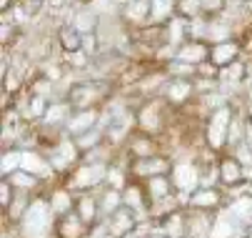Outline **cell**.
I'll list each match as a JSON object with an SVG mask.
<instances>
[{
	"label": "cell",
	"mask_w": 252,
	"mask_h": 238,
	"mask_svg": "<svg viewBox=\"0 0 252 238\" xmlns=\"http://www.w3.org/2000/svg\"><path fill=\"white\" fill-rule=\"evenodd\" d=\"M55 221H58V216L50 208V200L38 198L25 211V216L20 221V233H23V238H50V236H55Z\"/></svg>",
	"instance_id": "6da1fadb"
},
{
	"label": "cell",
	"mask_w": 252,
	"mask_h": 238,
	"mask_svg": "<svg viewBox=\"0 0 252 238\" xmlns=\"http://www.w3.org/2000/svg\"><path fill=\"white\" fill-rule=\"evenodd\" d=\"M232 120H235L232 106L222 103V106L215 108L207 118V125H205V146L218 151V153L225 146H230V125H232Z\"/></svg>",
	"instance_id": "7a4b0ae2"
},
{
	"label": "cell",
	"mask_w": 252,
	"mask_h": 238,
	"mask_svg": "<svg viewBox=\"0 0 252 238\" xmlns=\"http://www.w3.org/2000/svg\"><path fill=\"white\" fill-rule=\"evenodd\" d=\"M65 183L70 191H88L97 183H102L107 178V165L105 163H78L70 173H65Z\"/></svg>",
	"instance_id": "3957f363"
},
{
	"label": "cell",
	"mask_w": 252,
	"mask_h": 238,
	"mask_svg": "<svg viewBox=\"0 0 252 238\" xmlns=\"http://www.w3.org/2000/svg\"><path fill=\"white\" fill-rule=\"evenodd\" d=\"M170 108V100H153V103H145L137 111V130L150 133V135H160L167 128L165 113Z\"/></svg>",
	"instance_id": "277c9868"
},
{
	"label": "cell",
	"mask_w": 252,
	"mask_h": 238,
	"mask_svg": "<svg viewBox=\"0 0 252 238\" xmlns=\"http://www.w3.org/2000/svg\"><path fill=\"white\" fill-rule=\"evenodd\" d=\"M48 160H50V165H53V173L65 176V173H70V171H73V168L83 160V153H80V148H78L75 141L63 138L55 148L48 151Z\"/></svg>",
	"instance_id": "5b68a950"
},
{
	"label": "cell",
	"mask_w": 252,
	"mask_h": 238,
	"mask_svg": "<svg viewBox=\"0 0 252 238\" xmlns=\"http://www.w3.org/2000/svg\"><path fill=\"white\" fill-rule=\"evenodd\" d=\"M170 171H172V160H167L162 153H155V156H148V158H135L130 163V178H135V181L167 176Z\"/></svg>",
	"instance_id": "8992f818"
},
{
	"label": "cell",
	"mask_w": 252,
	"mask_h": 238,
	"mask_svg": "<svg viewBox=\"0 0 252 238\" xmlns=\"http://www.w3.org/2000/svg\"><path fill=\"white\" fill-rule=\"evenodd\" d=\"M105 88L100 85V83H90V80H85V83H75L73 88H70V93H67V103L73 106L75 111H88V108H95L100 100L105 98Z\"/></svg>",
	"instance_id": "52a82bcc"
},
{
	"label": "cell",
	"mask_w": 252,
	"mask_h": 238,
	"mask_svg": "<svg viewBox=\"0 0 252 238\" xmlns=\"http://www.w3.org/2000/svg\"><path fill=\"white\" fill-rule=\"evenodd\" d=\"M170 178L175 183V191H195L197 181L202 178V171H200V163L197 160H177L172 163V171H170Z\"/></svg>",
	"instance_id": "ba28073f"
},
{
	"label": "cell",
	"mask_w": 252,
	"mask_h": 238,
	"mask_svg": "<svg viewBox=\"0 0 252 238\" xmlns=\"http://www.w3.org/2000/svg\"><path fill=\"white\" fill-rule=\"evenodd\" d=\"M90 228L80 213L73 208V211H67L63 216H58L55 221V238H90Z\"/></svg>",
	"instance_id": "9c48e42d"
},
{
	"label": "cell",
	"mask_w": 252,
	"mask_h": 238,
	"mask_svg": "<svg viewBox=\"0 0 252 238\" xmlns=\"http://www.w3.org/2000/svg\"><path fill=\"white\" fill-rule=\"evenodd\" d=\"M218 173H220L218 181H220L222 186H227V188H237V186L247 183V181H245V165H242L235 156H222V158H220Z\"/></svg>",
	"instance_id": "30bf717a"
},
{
	"label": "cell",
	"mask_w": 252,
	"mask_h": 238,
	"mask_svg": "<svg viewBox=\"0 0 252 238\" xmlns=\"http://www.w3.org/2000/svg\"><path fill=\"white\" fill-rule=\"evenodd\" d=\"M188 206L195 211H218L222 206V193L212 186H200L190 193Z\"/></svg>",
	"instance_id": "8fae6325"
},
{
	"label": "cell",
	"mask_w": 252,
	"mask_h": 238,
	"mask_svg": "<svg viewBox=\"0 0 252 238\" xmlns=\"http://www.w3.org/2000/svg\"><path fill=\"white\" fill-rule=\"evenodd\" d=\"M97 120H100V111L97 108H88V111H75L73 118L67 120L65 130L67 133H73V138L75 135H83L93 128H97Z\"/></svg>",
	"instance_id": "7c38bea8"
},
{
	"label": "cell",
	"mask_w": 252,
	"mask_h": 238,
	"mask_svg": "<svg viewBox=\"0 0 252 238\" xmlns=\"http://www.w3.org/2000/svg\"><path fill=\"white\" fill-rule=\"evenodd\" d=\"M210 48H212V45H207V43H202V40H188L183 48L177 50L175 60L190 63V65H200V63L210 60Z\"/></svg>",
	"instance_id": "4fadbf2b"
},
{
	"label": "cell",
	"mask_w": 252,
	"mask_h": 238,
	"mask_svg": "<svg viewBox=\"0 0 252 238\" xmlns=\"http://www.w3.org/2000/svg\"><path fill=\"white\" fill-rule=\"evenodd\" d=\"M75 211L80 213V218L88 223V226H95V223H100L97 218L102 216L100 213V200L93 196V193H80L78 198H75Z\"/></svg>",
	"instance_id": "5bb4252c"
},
{
	"label": "cell",
	"mask_w": 252,
	"mask_h": 238,
	"mask_svg": "<svg viewBox=\"0 0 252 238\" xmlns=\"http://www.w3.org/2000/svg\"><path fill=\"white\" fill-rule=\"evenodd\" d=\"M210 211H197L192 218L185 216V238H210L212 221L207 218Z\"/></svg>",
	"instance_id": "9a60e30c"
},
{
	"label": "cell",
	"mask_w": 252,
	"mask_h": 238,
	"mask_svg": "<svg viewBox=\"0 0 252 238\" xmlns=\"http://www.w3.org/2000/svg\"><path fill=\"white\" fill-rule=\"evenodd\" d=\"M237 43H232V40H222V43H215L212 48H210V63H215L218 68H225V65H230V63H235V58H237Z\"/></svg>",
	"instance_id": "2e32d148"
},
{
	"label": "cell",
	"mask_w": 252,
	"mask_h": 238,
	"mask_svg": "<svg viewBox=\"0 0 252 238\" xmlns=\"http://www.w3.org/2000/svg\"><path fill=\"white\" fill-rule=\"evenodd\" d=\"M150 13H153V3L150 0H130V3L125 5V18L130 23H150Z\"/></svg>",
	"instance_id": "e0dca14e"
},
{
	"label": "cell",
	"mask_w": 252,
	"mask_h": 238,
	"mask_svg": "<svg viewBox=\"0 0 252 238\" xmlns=\"http://www.w3.org/2000/svg\"><path fill=\"white\" fill-rule=\"evenodd\" d=\"M58 40H60V48L65 53H73V50H83V33L75 28V25H63L58 30Z\"/></svg>",
	"instance_id": "ac0fdd59"
},
{
	"label": "cell",
	"mask_w": 252,
	"mask_h": 238,
	"mask_svg": "<svg viewBox=\"0 0 252 238\" xmlns=\"http://www.w3.org/2000/svg\"><path fill=\"white\" fill-rule=\"evenodd\" d=\"M20 168L23 171H28V173H35V176H45L48 171H50V160L48 158H43L40 153H32V151H25L23 153V163H20Z\"/></svg>",
	"instance_id": "d6986e66"
},
{
	"label": "cell",
	"mask_w": 252,
	"mask_h": 238,
	"mask_svg": "<svg viewBox=\"0 0 252 238\" xmlns=\"http://www.w3.org/2000/svg\"><path fill=\"white\" fill-rule=\"evenodd\" d=\"M73 113H75V108L70 103H53V106H48V113H45L43 123L45 125H67V120L73 118Z\"/></svg>",
	"instance_id": "ffe728a7"
},
{
	"label": "cell",
	"mask_w": 252,
	"mask_h": 238,
	"mask_svg": "<svg viewBox=\"0 0 252 238\" xmlns=\"http://www.w3.org/2000/svg\"><path fill=\"white\" fill-rule=\"evenodd\" d=\"M192 95V83L190 80H172L167 85V100H170V106H185L188 100Z\"/></svg>",
	"instance_id": "44dd1931"
},
{
	"label": "cell",
	"mask_w": 252,
	"mask_h": 238,
	"mask_svg": "<svg viewBox=\"0 0 252 238\" xmlns=\"http://www.w3.org/2000/svg\"><path fill=\"white\" fill-rule=\"evenodd\" d=\"M120 206H123V191H118V188H113V186H107L105 193L100 196V213H102V218L113 216Z\"/></svg>",
	"instance_id": "7402d4cb"
},
{
	"label": "cell",
	"mask_w": 252,
	"mask_h": 238,
	"mask_svg": "<svg viewBox=\"0 0 252 238\" xmlns=\"http://www.w3.org/2000/svg\"><path fill=\"white\" fill-rule=\"evenodd\" d=\"M175 13L183 20H192L202 15V0H175Z\"/></svg>",
	"instance_id": "603a6c76"
},
{
	"label": "cell",
	"mask_w": 252,
	"mask_h": 238,
	"mask_svg": "<svg viewBox=\"0 0 252 238\" xmlns=\"http://www.w3.org/2000/svg\"><path fill=\"white\" fill-rule=\"evenodd\" d=\"M102 141H105V133H102V128H100V125H97V128H93V130H88V133H83V135H75V143H78L80 153H88L90 148L100 146Z\"/></svg>",
	"instance_id": "cb8c5ba5"
},
{
	"label": "cell",
	"mask_w": 252,
	"mask_h": 238,
	"mask_svg": "<svg viewBox=\"0 0 252 238\" xmlns=\"http://www.w3.org/2000/svg\"><path fill=\"white\" fill-rule=\"evenodd\" d=\"M153 3V13H150V23H165L170 13H175V0H150Z\"/></svg>",
	"instance_id": "d4e9b609"
},
{
	"label": "cell",
	"mask_w": 252,
	"mask_h": 238,
	"mask_svg": "<svg viewBox=\"0 0 252 238\" xmlns=\"http://www.w3.org/2000/svg\"><path fill=\"white\" fill-rule=\"evenodd\" d=\"M8 181H10L15 188H25V191H32L35 186L40 183V178H38V176L23 171V168H20V171H15V173H10V176H8Z\"/></svg>",
	"instance_id": "484cf974"
},
{
	"label": "cell",
	"mask_w": 252,
	"mask_h": 238,
	"mask_svg": "<svg viewBox=\"0 0 252 238\" xmlns=\"http://www.w3.org/2000/svg\"><path fill=\"white\" fill-rule=\"evenodd\" d=\"M20 163H23V153L5 148V151H3V178H8L10 173L20 171Z\"/></svg>",
	"instance_id": "4316f807"
},
{
	"label": "cell",
	"mask_w": 252,
	"mask_h": 238,
	"mask_svg": "<svg viewBox=\"0 0 252 238\" xmlns=\"http://www.w3.org/2000/svg\"><path fill=\"white\" fill-rule=\"evenodd\" d=\"M245 73H247V65H245L242 60H235V63L220 68V76L227 78L230 83H240V80H245Z\"/></svg>",
	"instance_id": "83f0119b"
},
{
	"label": "cell",
	"mask_w": 252,
	"mask_h": 238,
	"mask_svg": "<svg viewBox=\"0 0 252 238\" xmlns=\"http://www.w3.org/2000/svg\"><path fill=\"white\" fill-rule=\"evenodd\" d=\"M13 198H15V186L8 178H3V181H0V206H3V213L10 208Z\"/></svg>",
	"instance_id": "f1b7e54d"
},
{
	"label": "cell",
	"mask_w": 252,
	"mask_h": 238,
	"mask_svg": "<svg viewBox=\"0 0 252 238\" xmlns=\"http://www.w3.org/2000/svg\"><path fill=\"white\" fill-rule=\"evenodd\" d=\"M20 85H23V80H20V76L15 73V71H5V83H3V93H18L20 90Z\"/></svg>",
	"instance_id": "f546056e"
},
{
	"label": "cell",
	"mask_w": 252,
	"mask_h": 238,
	"mask_svg": "<svg viewBox=\"0 0 252 238\" xmlns=\"http://www.w3.org/2000/svg\"><path fill=\"white\" fill-rule=\"evenodd\" d=\"M83 36L85 33H93V28H95V15H90V13H80L78 18H75V23H73Z\"/></svg>",
	"instance_id": "4dcf8cb0"
},
{
	"label": "cell",
	"mask_w": 252,
	"mask_h": 238,
	"mask_svg": "<svg viewBox=\"0 0 252 238\" xmlns=\"http://www.w3.org/2000/svg\"><path fill=\"white\" fill-rule=\"evenodd\" d=\"M227 5V0H202V15H218Z\"/></svg>",
	"instance_id": "1f68e13d"
},
{
	"label": "cell",
	"mask_w": 252,
	"mask_h": 238,
	"mask_svg": "<svg viewBox=\"0 0 252 238\" xmlns=\"http://www.w3.org/2000/svg\"><path fill=\"white\" fill-rule=\"evenodd\" d=\"M65 55H67V63L73 65V68H85L88 65V58H90L85 50H73V53H65Z\"/></svg>",
	"instance_id": "d6a6232c"
},
{
	"label": "cell",
	"mask_w": 252,
	"mask_h": 238,
	"mask_svg": "<svg viewBox=\"0 0 252 238\" xmlns=\"http://www.w3.org/2000/svg\"><path fill=\"white\" fill-rule=\"evenodd\" d=\"M145 238H170V236H167L165 231H160V228H158V231H150Z\"/></svg>",
	"instance_id": "836d02e7"
},
{
	"label": "cell",
	"mask_w": 252,
	"mask_h": 238,
	"mask_svg": "<svg viewBox=\"0 0 252 238\" xmlns=\"http://www.w3.org/2000/svg\"><path fill=\"white\" fill-rule=\"evenodd\" d=\"M65 3V0H48V5H53V8H60Z\"/></svg>",
	"instance_id": "e575fe53"
}]
</instances>
